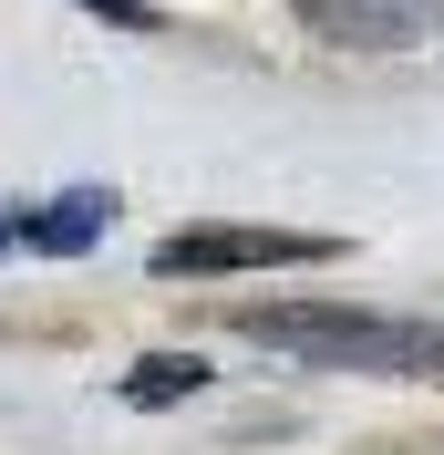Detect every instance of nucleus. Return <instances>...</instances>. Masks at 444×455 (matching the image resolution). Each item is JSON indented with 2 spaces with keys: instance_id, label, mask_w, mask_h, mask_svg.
<instances>
[{
  "instance_id": "4",
  "label": "nucleus",
  "mask_w": 444,
  "mask_h": 455,
  "mask_svg": "<svg viewBox=\"0 0 444 455\" xmlns=\"http://www.w3.org/2000/svg\"><path fill=\"white\" fill-rule=\"evenodd\" d=\"M331 42H414V11L403 0H300Z\"/></svg>"
},
{
  "instance_id": "7",
  "label": "nucleus",
  "mask_w": 444,
  "mask_h": 455,
  "mask_svg": "<svg viewBox=\"0 0 444 455\" xmlns=\"http://www.w3.org/2000/svg\"><path fill=\"white\" fill-rule=\"evenodd\" d=\"M0 249H21V207H0Z\"/></svg>"
},
{
  "instance_id": "5",
  "label": "nucleus",
  "mask_w": 444,
  "mask_h": 455,
  "mask_svg": "<svg viewBox=\"0 0 444 455\" xmlns=\"http://www.w3.org/2000/svg\"><path fill=\"white\" fill-rule=\"evenodd\" d=\"M186 394H207V363L196 352H145L124 372V403H186Z\"/></svg>"
},
{
  "instance_id": "1",
  "label": "nucleus",
  "mask_w": 444,
  "mask_h": 455,
  "mask_svg": "<svg viewBox=\"0 0 444 455\" xmlns=\"http://www.w3.org/2000/svg\"><path fill=\"white\" fill-rule=\"evenodd\" d=\"M249 341H279L289 363H321V372L444 383V321H392V311H352V300H269Z\"/></svg>"
},
{
  "instance_id": "2",
  "label": "nucleus",
  "mask_w": 444,
  "mask_h": 455,
  "mask_svg": "<svg viewBox=\"0 0 444 455\" xmlns=\"http://www.w3.org/2000/svg\"><path fill=\"white\" fill-rule=\"evenodd\" d=\"M300 259H341V238H321V228H238V218H196V228H176V238H155V280L300 269Z\"/></svg>"
},
{
  "instance_id": "3",
  "label": "nucleus",
  "mask_w": 444,
  "mask_h": 455,
  "mask_svg": "<svg viewBox=\"0 0 444 455\" xmlns=\"http://www.w3.org/2000/svg\"><path fill=\"white\" fill-rule=\"evenodd\" d=\"M104 228H114V197L104 187H73V197H52L42 218H21V249L31 259H73V249H93Z\"/></svg>"
},
{
  "instance_id": "6",
  "label": "nucleus",
  "mask_w": 444,
  "mask_h": 455,
  "mask_svg": "<svg viewBox=\"0 0 444 455\" xmlns=\"http://www.w3.org/2000/svg\"><path fill=\"white\" fill-rule=\"evenodd\" d=\"M83 11H104V21H124V31H155V11H145V0H83Z\"/></svg>"
}]
</instances>
